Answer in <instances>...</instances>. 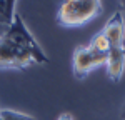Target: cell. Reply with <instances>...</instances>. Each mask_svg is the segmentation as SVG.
I'll return each instance as SVG.
<instances>
[{"instance_id":"cell-1","label":"cell","mask_w":125,"mask_h":120,"mask_svg":"<svg viewBox=\"0 0 125 120\" xmlns=\"http://www.w3.org/2000/svg\"><path fill=\"white\" fill-rule=\"evenodd\" d=\"M104 35L108 42L107 75L112 82H120L125 70V19L122 12H115L104 25Z\"/></svg>"},{"instance_id":"cell-2","label":"cell","mask_w":125,"mask_h":120,"mask_svg":"<svg viewBox=\"0 0 125 120\" xmlns=\"http://www.w3.org/2000/svg\"><path fill=\"white\" fill-rule=\"evenodd\" d=\"M108 62V42L104 32H97L88 42V45H82L73 52L72 69L73 75L78 80H83L94 69L100 65H107Z\"/></svg>"},{"instance_id":"cell-3","label":"cell","mask_w":125,"mask_h":120,"mask_svg":"<svg viewBox=\"0 0 125 120\" xmlns=\"http://www.w3.org/2000/svg\"><path fill=\"white\" fill-rule=\"evenodd\" d=\"M102 13V0H65L57 12V23L63 29H78Z\"/></svg>"},{"instance_id":"cell-4","label":"cell","mask_w":125,"mask_h":120,"mask_svg":"<svg viewBox=\"0 0 125 120\" xmlns=\"http://www.w3.org/2000/svg\"><path fill=\"white\" fill-rule=\"evenodd\" d=\"M0 33H2L3 39L12 42L13 45L32 52L39 59L40 63H48V57L45 55V52L42 50V47L37 43V40L33 39V35L30 33V30L27 29V25H25V22L20 17L19 12L15 13L13 22L10 25H0Z\"/></svg>"},{"instance_id":"cell-5","label":"cell","mask_w":125,"mask_h":120,"mask_svg":"<svg viewBox=\"0 0 125 120\" xmlns=\"http://www.w3.org/2000/svg\"><path fill=\"white\" fill-rule=\"evenodd\" d=\"M33 63H40V62L32 52L13 45L0 33V69L23 70Z\"/></svg>"},{"instance_id":"cell-6","label":"cell","mask_w":125,"mask_h":120,"mask_svg":"<svg viewBox=\"0 0 125 120\" xmlns=\"http://www.w3.org/2000/svg\"><path fill=\"white\" fill-rule=\"evenodd\" d=\"M17 0H0V25H10L15 17Z\"/></svg>"},{"instance_id":"cell-7","label":"cell","mask_w":125,"mask_h":120,"mask_svg":"<svg viewBox=\"0 0 125 120\" xmlns=\"http://www.w3.org/2000/svg\"><path fill=\"white\" fill-rule=\"evenodd\" d=\"M0 117L3 120H35V117H32V115L15 112V110H9V109H0Z\"/></svg>"},{"instance_id":"cell-8","label":"cell","mask_w":125,"mask_h":120,"mask_svg":"<svg viewBox=\"0 0 125 120\" xmlns=\"http://www.w3.org/2000/svg\"><path fill=\"white\" fill-rule=\"evenodd\" d=\"M57 120H75V119H73V115H72L70 112H63L62 115H58Z\"/></svg>"},{"instance_id":"cell-9","label":"cell","mask_w":125,"mask_h":120,"mask_svg":"<svg viewBox=\"0 0 125 120\" xmlns=\"http://www.w3.org/2000/svg\"><path fill=\"white\" fill-rule=\"evenodd\" d=\"M122 119L125 120V110H122Z\"/></svg>"},{"instance_id":"cell-10","label":"cell","mask_w":125,"mask_h":120,"mask_svg":"<svg viewBox=\"0 0 125 120\" xmlns=\"http://www.w3.org/2000/svg\"><path fill=\"white\" fill-rule=\"evenodd\" d=\"M122 3H124V9H125V2H122Z\"/></svg>"},{"instance_id":"cell-11","label":"cell","mask_w":125,"mask_h":120,"mask_svg":"<svg viewBox=\"0 0 125 120\" xmlns=\"http://www.w3.org/2000/svg\"><path fill=\"white\" fill-rule=\"evenodd\" d=\"M0 120H3V119H2V117H0Z\"/></svg>"},{"instance_id":"cell-12","label":"cell","mask_w":125,"mask_h":120,"mask_svg":"<svg viewBox=\"0 0 125 120\" xmlns=\"http://www.w3.org/2000/svg\"><path fill=\"white\" fill-rule=\"evenodd\" d=\"M122 110H125V107H124V109H122Z\"/></svg>"},{"instance_id":"cell-13","label":"cell","mask_w":125,"mask_h":120,"mask_svg":"<svg viewBox=\"0 0 125 120\" xmlns=\"http://www.w3.org/2000/svg\"><path fill=\"white\" fill-rule=\"evenodd\" d=\"M122 2H125V0H122Z\"/></svg>"}]
</instances>
